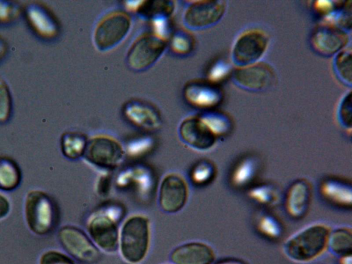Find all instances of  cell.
<instances>
[{
  "label": "cell",
  "mask_w": 352,
  "mask_h": 264,
  "mask_svg": "<svg viewBox=\"0 0 352 264\" xmlns=\"http://www.w3.org/2000/svg\"><path fill=\"white\" fill-rule=\"evenodd\" d=\"M16 8L8 1H0V21H8L16 14Z\"/></svg>",
  "instance_id": "34"
},
{
  "label": "cell",
  "mask_w": 352,
  "mask_h": 264,
  "mask_svg": "<svg viewBox=\"0 0 352 264\" xmlns=\"http://www.w3.org/2000/svg\"><path fill=\"white\" fill-rule=\"evenodd\" d=\"M168 264H173V263H168Z\"/></svg>",
  "instance_id": "38"
},
{
  "label": "cell",
  "mask_w": 352,
  "mask_h": 264,
  "mask_svg": "<svg viewBox=\"0 0 352 264\" xmlns=\"http://www.w3.org/2000/svg\"><path fill=\"white\" fill-rule=\"evenodd\" d=\"M323 196L336 204L350 206L351 190L346 184L336 181H326L321 186Z\"/></svg>",
  "instance_id": "23"
},
{
  "label": "cell",
  "mask_w": 352,
  "mask_h": 264,
  "mask_svg": "<svg viewBox=\"0 0 352 264\" xmlns=\"http://www.w3.org/2000/svg\"><path fill=\"white\" fill-rule=\"evenodd\" d=\"M338 120L344 127L351 126V94L349 92L342 100L338 107Z\"/></svg>",
  "instance_id": "30"
},
{
  "label": "cell",
  "mask_w": 352,
  "mask_h": 264,
  "mask_svg": "<svg viewBox=\"0 0 352 264\" xmlns=\"http://www.w3.org/2000/svg\"><path fill=\"white\" fill-rule=\"evenodd\" d=\"M151 228L147 217L133 214L123 223L119 232L118 249L126 263L139 264L146 258L150 248Z\"/></svg>",
  "instance_id": "2"
},
{
  "label": "cell",
  "mask_w": 352,
  "mask_h": 264,
  "mask_svg": "<svg viewBox=\"0 0 352 264\" xmlns=\"http://www.w3.org/2000/svg\"><path fill=\"white\" fill-rule=\"evenodd\" d=\"M123 112L131 122L145 130L157 129L162 123L157 110L144 102L129 101L124 106Z\"/></svg>",
  "instance_id": "16"
},
{
  "label": "cell",
  "mask_w": 352,
  "mask_h": 264,
  "mask_svg": "<svg viewBox=\"0 0 352 264\" xmlns=\"http://www.w3.org/2000/svg\"><path fill=\"white\" fill-rule=\"evenodd\" d=\"M179 135L185 144L201 151L212 148L218 138L201 115L186 118L179 124Z\"/></svg>",
  "instance_id": "14"
},
{
  "label": "cell",
  "mask_w": 352,
  "mask_h": 264,
  "mask_svg": "<svg viewBox=\"0 0 352 264\" xmlns=\"http://www.w3.org/2000/svg\"><path fill=\"white\" fill-rule=\"evenodd\" d=\"M124 155L123 146L114 138L97 135L88 139L84 159L96 166L113 168L122 161Z\"/></svg>",
  "instance_id": "7"
},
{
  "label": "cell",
  "mask_w": 352,
  "mask_h": 264,
  "mask_svg": "<svg viewBox=\"0 0 352 264\" xmlns=\"http://www.w3.org/2000/svg\"><path fill=\"white\" fill-rule=\"evenodd\" d=\"M88 138L76 131L64 133L60 138V146L63 155L67 160H76L84 155Z\"/></svg>",
  "instance_id": "21"
},
{
  "label": "cell",
  "mask_w": 352,
  "mask_h": 264,
  "mask_svg": "<svg viewBox=\"0 0 352 264\" xmlns=\"http://www.w3.org/2000/svg\"><path fill=\"white\" fill-rule=\"evenodd\" d=\"M329 234L327 226L311 225L290 237L283 246V252L294 262L306 263L312 261L327 249Z\"/></svg>",
  "instance_id": "3"
},
{
  "label": "cell",
  "mask_w": 352,
  "mask_h": 264,
  "mask_svg": "<svg viewBox=\"0 0 352 264\" xmlns=\"http://www.w3.org/2000/svg\"><path fill=\"white\" fill-rule=\"evenodd\" d=\"M351 52L350 50L344 49L336 55L333 60V69L336 76L346 85H351Z\"/></svg>",
  "instance_id": "25"
},
{
  "label": "cell",
  "mask_w": 352,
  "mask_h": 264,
  "mask_svg": "<svg viewBox=\"0 0 352 264\" xmlns=\"http://www.w3.org/2000/svg\"><path fill=\"white\" fill-rule=\"evenodd\" d=\"M273 219H269L266 217L263 219L261 223V227L263 230H265L266 232L269 234H275L276 235L278 232V227L276 226L275 222L272 221Z\"/></svg>",
  "instance_id": "35"
},
{
  "label": "cell",
  "mask_w": 352,
  "mask_h": 264,
  "mask_svg": "<svg viewBox=\"0 0 352 264\" xmlns=\"http://www.w3.org/2000/svg\"><path fill=\"white\" fill-rule=\"evenodd\" d=\"M327 247L333 254L340 256L351 254L352 248L351 230L339 228L330 232Z\"/></svg>",
  "instance_id": "24"
},
{
  "label": "cell",
  "mask_w": 352,
  "mask_h": 264,
  "mask_svg": "<svg viewBox=\"0 0 352 264\" xmlns=\"http://www.w3.org/2000/svg\"><path fill=\"white\" fill-rule=\"evenodd\" d=\"M173 264H212L215 259L214 250L199 241H190L176 247L170 254Z\"/></svg>",
  "instance_id": "15"
},
{
  "label": "cell",
  "mask_w": 352,
  "mask_h": 264,
  "mask_svg": "<svg viewBox=\"0 0 352 264\" xmlns=\"http://www.w3.org/2000/svg\"><path fill=\"white\" fill-rule=\"evenodd\" d=\"M175 8L170 1H139L135 11L140 16L153 20L158 17H169Z\"/></svg>",
  "instance_id": "22"
},
{
  "label": "cell",
  "mask_w": 352,
  "mask_h": 264,
  "mask_svg": "<svg viewBox=\"0 0 352 264\" xmlns=\"http://www.w3.org/2000/svg\"><path fill=\"white\" fill-rule=\"evenodd\" d=\"M217 137L225 135L231 129L230 118L219 112L208 111L201 114Z\"/></svg>",
  "instance_id": "27"
},
{
  "label": "cell",
  "mask_w": 352,
  "mask_h": 264,
  "mask_svg": "<svg viewBox=\"0 0 352 264\" xmlns=\"http://www.w3.org/2000/svg\"><path fill=\"white\" fill-rule=\"evenodd\" d=\"M189 195L188 186L179 173H170L162 179L159 190V204L168 213H175L186 205Z\"/></svg>",
  "instance_id": "12"
},
{
  "label": "cell",
  "mask_w": 352,
  "mask_h": 264,
  "mask_svg": "<svg viewBox=\"0 0 352 264\" xmlns=\"http://www.w3.org/2000/svg\"><path fill=\"white\" fill-rule=\"evenodd\" d=\"M12 109V100L6 81L0 76V123L8 121Z\"/></svg>",
  "instance_id": "28"
},
{
  "label": "cell",
  "mask_w": 352,
  "mask_h": 264,
  "mask_svg": "<svg viewBox=\"0 0 352 264\" xmlns=\"http://www.w3.org/2000/svg\"><path fill=\"white\" fill-rule=\"evenodd\" d=\"M194 44V39L189 33L179 30L173 34L170 47L173 53L184 56L192 52Z\"/></svg>",
  "instance_id": "26"
},
{
  "label": "cell",
  "mask_w": 352,
  "mask_h": 264,
  "mask_svg": "<svg viewBox=\"0 0 352 264\" xmlns=\"http://www.w3.org/2000/svg\"><path fill=\"white\" fill-rule=\"evenodd\" d=\"M309 42L316 53L329 57L345 49L349 42V36L346 30L324 23L314 30Z\"/></svg>",
  "instance_id": "13"
},
{
  "label": "cell",
  "mask_w": 352,
  "mask_h": 264,
  "mask_svg": "<svg viewBox=\"0 0 352 264\" xmlns=\"http://www.w3.org/2000/svg\"><path fill=\"white\" fill-rule=\"evenodd\" d=\"M12 211V201L7 193L0 190V221L6 219Z\"/></svg>",
  "instance_id": "33"
},
{
  "label": "cell",
  "mask_w": 352,
  "mask_h": 264,
  "mask_svg": "<svg viewBox=\"0 0 352 264\" xmlns=\"http://www.w3.org/2000/svg\"><path fill=\"white\" fill-rule=\"evenodd\" d=\"M269 37L261 30H249L236 40L232 51L234 65L244 67L258 62L267 51Z\"/></svg>",
  "instance_id": "8"
},
{
  "label": "cell",
  "mask_w": 352,
  "mask_h": 264,
  "mask_svg": "<svg viewBox=\"0 0 352 264\" xmlns=\"http://www.w3.org/2000/svg\"><path fill=\"white\" fill-rule=\"evenodd\" d=\"M23 217L30 233L44 237L56 228L58 210L54 199L48 192L41 188H32L23 197Z\"/></svg>",
  "instance_id": "1"
},
{
  "label": "cell",
  "mask_w": 352,
  "mask_h": 264,
  "mask_svg": "<svg viewBox=\"0 0 352 264\" xmlns=\"http://www.w3.org/2000/svg\"><path fill=\"white\" fill-rule=\"evenodd\" d=\"M340 264H351V254L340 256Z\"/></svg>",
  "instance_id": "37"
},
{
  "label": "cell",
  "mask_w": 352,
  "mask_h": 264,
  "mask_svg": "<svg viewBox=\"0 0 352 264\" xmlns=\"http://www.w3.org/2000/svg\"><path fill=\"white\" fill-rule=\"evenodd\" d=\"M229 72V66L223 61L216 63L208 72V78L214 82L223 78Z\"/></svg>",
  "instance_id": "32"
},
{
  "label": "cell",
  "mask_w": 352,
  "mask_h": 264,
  "mask_svg": "<svg viewBox=\"0 0 352 264\" xmlns=\"http://www.w3.org/2000/svg\"><path fill=\"white\" fill-rule=\"evenodd\" d=\"M23 173L19 165L8 157H0V190L8 193L19 188Z\"/></svg>",
  "instance_id": "20"
},
{
  "label": "cell",
  "mask_w": 352,
  "mask_h": 264,
  "mask_svg": "<svg viewBox=\"0 0 352 264\" xmlns=\"http://www.w3.org/2000/svg\"><path fill=\"white\" fill-rule=\"evenodd\" d=\"M184 97L188 102L198 108L207 109L217 105L221 99V94L210 83L192 82L184 89Z\"/></svg>",
  "instance_id": "17"
},
{
  "label": "cell",
  "mask_w": 352,
  "mask_h": 264,
  "mask_svg": "<svg viewBox=\"0 0 352 264\" xmlns=\"http://www.w3.org/2000/svg\"><path fill=\"white\" fill-rule=\"evenodd\" d=\"M213 167L207 162H201L195 168L192 178L196 183H204L213 175Z\"/></svg>",
  "instance_id": "31"
},
{
  "label": "cell",
  "mask_w": 352,
  "mask_h": 264,
  "mask_svg": "<svg viewBox=\"0 0 352 264\" xmlns=\"http://www.w3.org/2000/svg\"><path fill=\"white\" fill-rule=\"evenodd\" d=\"M87 230L98 249L107 253H113L118 249L120 231L111 215L104 212L93 214L87 223Z\"/></svg>",
  "instance_id": "11"
},
{
  "label": "cell",
  "mask_w": 352,
  "mask_h": 264,
  "mask_svg": "<svg viewBox=\"0 0 352 264\" xmlns=\"http://www.w3.org/2000/svg\"><path fill=\"white\" fill-rule=\"evenodd\" d=\"M56 236L63 251L75 261L91 264L100 258L99 249L78 227L70 224L64 225L58 230Z\"/></svg>",
  "instance_id": "5"
},
{
  "label": "cell",
  "mask_w": 352,
  "mask_h": 264,
  "mask_svg": "<svg viewBox=\"0 0 352 264\" xmlns=\"http://www.w3.org/2000/svg\"><path fill=\"white\" fill-rule=\"evenodd\" d=\"M131 19L125 12L116 10L104 16L93 32V43L100 52H107L118 45L128 35Z\"/></svg>",
  "instance_id": "4"
},
{
  "label": "cell",
  "mask_w": 352,
  "mask_h": 264,
  "mask_svg": "<svg viewBox=\"0 0 352 264\" xmlns=\"http://www.w3.org/2000/svg\"><path fill=\"white\" fill-rule=\"evenodd\" d=\"M212 264H248L245 261L234 258L222 259L215 263Z\"/></svg>",
  "instance_id": "36"
},
{
  "label": "cell",
  "mask_w": 352,
  "mask_h": 264,
  "mask_svg": "<svg viewBox=\"0 0 352 264\" xmlns=\"http://www.w3.org/2000/svg\"><path fill=\"white\" fill-rule=\"evenodd\" d=\"M38 264H76V263L64 251L57 249H47L39 255Z\"/></svg>",
  "instance_id": "29"
},
{
  "label": "cell",
  "mask_w": 352,
  "mask_h": 264,
  "mask_svg": "<svg viewBox=\"0 0 352 264\" xmlns=\"http://www.w3.org/2000/svg\"><path fill=\"white\" fill-rule=\"evenodd\" d=\"M232 80L240 88L254 92L265 91L274 86L277 75L269 64L257 62L238 67L232 74Z\"/></svg>",
  "instance_id": "9"
},
{
  "label": "cell",
  "mask_w": 352,
  "mask_h": 264,
  "mask_svg": "<svg viewBox=\"0 0 352 264\" xmlns=\"http://www.w3.org/2000/svg\"><path fill=\"white\" fill-rule=\"evenodd\" d=\"M223 1H195L186 8L183 22L191 30H201L216 25L226 12Z\"/></svg>",
  "instance_id": "10"
},
{
  "label": "cell",
  "mask_w": 352,
  "mask_h": 264,
  "mask_svg": "<svg viewBox=\"0 0 352 264\" xmlns=\"http://www.w3.org/2000/svg\"><path fill=\"white\" fill-rule=\"evenodd\" d=\"M311 198V186L304 180L294 182L287 192L285 207L294 218L302 217L306 212Z\"/></svg>",
  "instance_id": "18"
},
{
  "label": "cell",
  "mask_w": 352,
  "mask_h": 264,
  "mask_svg": "<svg viewBox=\"0 0 352 264\" xmlns=\"http://www.w3.org/2000/svg\"><path fill=\"white\" fill-rule=\"evenodd\" d=\"M26 15L32 28L42 36L53 38L58 34V27L56 21L41 6L29 5Z\"/></svg>",
  "instance_id": "19"
},
{
  "label": "cell",
  "mask_w": 352,
  "mask_h": 264,
  "mask_svg": "<svg viewBox=\"0 0 352 264\" xmlns=\"http://www.w3.org/2000/svg\"><path fill=\"white\" fill-rule=\"evenodd\" d=\"M166 47V41L154 33L144 34L129 47L126 56V64L135 72L146 70L160 58Z\"/></svg>",
  "instance_id": "6"
}]
</instances>
